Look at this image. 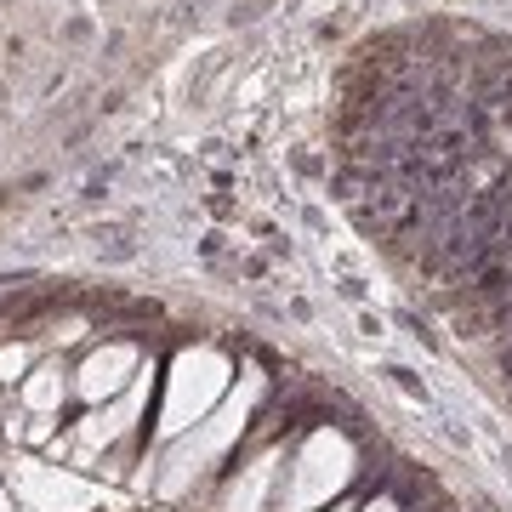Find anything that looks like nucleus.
Here are the masks:
<instances>
[{
  "label": "nucleus",
  "instance_id": "obj_1",
  "mask_svg": "<svg viewBox=\"0 0 512 512\" xmlns=\"http://www.w3.org/2000/svg\"><path fill=\"white\" fill-rule=\"evenodd\" d=\"M256 376L251 382H245V393H239V399H228L217 410V416L211 421H194V433H188L183 444H171V456H165V473H160V495H183L188 484H194V478L200 473H211V461L222 456V450H228V444L239 439V433H245V421H251V399H256Z\"/></svg>",
  "mask_w": 512,
  "mask_h": 512
},
{
  "label": "nucleus",
  "instance_id": "obj_2",
  "mask_svg": "<svg viewBox=\"0 0 512 512\" xmlns=\"http://www.w3.org/2000/svg\"><path fill=\"white\" fill-rule=\"evenodd\" d=\"M222 387H228V359L217 348H188L177 365H171V387H165V410H160V433L177 439L194 421L211 410Z\"/></svg>",
  "mask_w": 512,
  "mask_h": 512
},
{
  "label": "nucleus",
  "instance_id": "obj_3",
  "mask_svg": "<svg viewBox=\"0 0 512 512\" xmlns=\"http://www.w3.org/2000/svg\"><path fill=\"white\" fill-rule=\"evenodd\" d=\"M353 478V450H348V439L342 433H313L308 439V450L296 456V467H291V490H285V501H279V512H308V507H319V501H330V495L342 490Z\"/></svg>",
  "mask_w": 512,
  "mask_h": 512
},
{
  "label": "nucleus",
  "instance_id": "obj_4",
  "mask_svg": "<svg viewBox=\"0 0 512 512\" xmlns=\"http://www.w3.org/2000/svg\"><path fill=\"white\" fill-rule=\"evenodd\" d=\"M12 490H18L23 512H92L97 490L80 484L74 473L40 467V461H12Z\"/></svg>",
  "mask_w": 512,
  "mask_h": 512
},
{
  "label": "nucleus",
  "instance_id": "obj_5",
  "mask_svg": "<svg viewBox=\"0 0 512 512\" xmlns=\"http://www.w3.org/2000/svg\"><path fill=\"white\" fill-rule=\"evenodd\" d=\"M137 376H143V370H137V348H131V342H109V348H97L92 359L80 365L74 393L86 404H109V399H120Z\"/></svg>",
  "mask_w": 512,
  "mask_h": 512
},
{
  "label": "nucleus",
  "instance_id": "obj_6",
  "mask_svg": "<svg viewBox=\"0 0 512 512\" xmlns=\"http://www.w3.org/2000/svg\"><path fill=\"white\" fill-rule=\"evenodd\" d=\"M148 376H154V370H143V376H137V382H131L109 410H92V416L80 421V444H92V450H97V444H114L120 433H131L137 416H143V404H148Z\"/></svg>",
  "mask_w": 512,
  "mask_h": 512
},
{
  "label": "nucleus",
  "instance_id": "obj_7",
  "mask_svg": "<svg viewBox=\"0 0 512 512\" xmlns=\"http://www.w3.org/2000/svg\"><path fill=\"white\" fill-rule=\"evenodd\" d=\"M274 473H279V456L251 461V467L228 484V495H222L217 512H262V501H268V490H274Z\"/></svg>",
  "mask_w": 512,
  "mask_h": 512
},
{
  "label": "nucleus",
  "instance_id": "obj_8",
  "mask_svg": "<svg viewBox=\"0 0 512 512\" xmlns=\"http://www.w3.org/2000/svg\"><path fill=\"white\" fill-rule=\"evenodd\" d=\"M63 393H69V382H63V365H40L35 376H23V404L35 410V416H52L57 404H63Z\"/></svg>",
  "mask_w": 512,
  "mask_h": 512
},
{
  "label": "nucleus",
  "instance_id": "obj_9",
  "mask_svg": "<svg viewBox=\"0 0 512 512\" xmlns=\"http://www.w3.org/2000/svg\"><path fill=\"white\" fill-rule=\"evenodd\" d=\"M23 370H29V353H23V348L0 353V376H6V382H12V376H23Z\"/></svg>",
  "mask_w": 512,
  "mask_h": 512
},
{
  "label": "nucleus",
  "instance_id": "obj_10",
  "mask_svg": "<svg viewBox=\"0 0 512 512\" xmlns=\"http://www.w3.org/2000/svg\"><path fill=\"white\" fill-rule=\"evenodd\" d=\"M365 512H399V507H393V501H370Z\"/></svg>",
  "mask_w": 512,
  "mask_h": 512
},
{
  "label": "nucleus",
  "instance_id": "obj_11",
  "mask_svg": "<svg viewBox=\"0 0 512 512\" xmlns=\"http://www.w3.org/2000/svg\"><path fill=\"white\" fill-rule=\"evenodd\" d=\"M0 512H18V507H12V495H0Z\"/></svg>",
  "mask_w": 512,
  "mask_h": 512
},
{
  "label": "nucleus",
  "instance_id": "obj_12",
  "mask_svg": "<svg viewBox=\"0 0 512 512\" xmlns=\"http://www.w3.org/2000/svg\"><path fill=\"white\" fill-rule=\"evenodd\" d=\"M330 512H342V507H330Z\"/></svg>",
  "mask_w": 512,
  "mask_h": 512
}]
</instances>
